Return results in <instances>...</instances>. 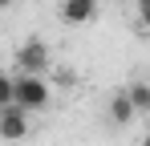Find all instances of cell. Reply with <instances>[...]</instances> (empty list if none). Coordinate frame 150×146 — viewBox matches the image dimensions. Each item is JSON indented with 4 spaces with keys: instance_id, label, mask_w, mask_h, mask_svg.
Wrapping results in <instances>:
<instances>
[{
    "instance_id": "1",
    "label": "cell",
    "mask_w": 150,
    "mask_h": 146,
    "mask_svg": "<svg viewBox=\"0 0 150 146\" xmlns=\"http://www.w3.org/2000/svg\"><path fill=\"white\" fill-rule=\"evenodd\" d=\"M12 101L21 106V110H45L49 106V85H45V77L41 73H21L16 81H12Z\"/></svg>"
},
{
    "instance_id": "3",
    "label": "cell",
    "mask_w": 150,
    "mask_h": 146,
    "mask_svg": "<svg viewBox=\"0 0 150 146\" xmlns=\"http://www.w3.org/2000/svg\"><path fill=\"white\" fill-rule=\"evenodd\" d=\"M28 134V110H21L16 101L0 106V138L4 142H21Z\"/></svg>"
},
{
    "instance_id": "5",
    "label": "cell",
    "mask_w": 150,
    "mask_h": 146,
    "mask_svg": "<svg viewBox=\"0 0 150 146\" xmlns=\"http://www.w3.org/2000/svg\"><path fill=\"white\" fill-rule=\"evenodd\" d=\"M134 114H138V110L130 106V97H126V94H114V101H110V118L118 122V126H130Z\"/></svg>"
},
{
    "instance_id": "6",
    "label": "cell",
    "mask_w": 150,
    "mask_h": 146,
    "mask_svg": "<svg viewBox=\"0 0 150 146\" xmlns=\"http://www.w3.org/2000/svg\"><path fill=\"white\" fill-rule=\"evenodd\" d=\"M126 97H130V106H134L138 114H142V110H150V85H146V81H134Z\"/></svg>"
},
{
    "instance_id": "2",
    "label": "cell",
    "mask_w": 150,
    "mask_h": 146,
    "mask_svg": "<svg viewBox=\"0 0 150 146\" xmlns=\"http://www.w3.org/2000/svg\"><path fill=\"white\" fill-rule=\"evenodd\" d=\"M49 45H45V41H41V37H28L25 45L16 49V69L21 73H45L49 69Z\"/></svg>"
},
{
    "instance_id": "8",
    "label": "cell",
    "mask_w": 150,
    "mask_h": 146,
    "mask_svg": "<svg viewBox=\"0 0 150 146\" xmlns=\"http://www.w3.org/2000/svg\"><path fill=\"white\" fill-rule=\"evenodd\" d=\"M8 4H12V0H0V8H8Z\"/></svg>"
},
{
    "instance_id": "7",
    "label": "cell",
    "mask_w": 150,
    "mask_h": 146,
    "mask_svg": "<svg viewBox=\"0 0 150 146\" xmlns=\"http://www.w3.org/2000/svg\"><path fill=\"white\" fill-rule=\"evenodd\" d=\"M8 101H12V77L0 73V106H8Z\"/></svg>"
},
{
    "instance_id": "4",
    "label": "cell",
    "mask_w": 150,
    "mask_h": 146,
    "mask_svg": "<svg viewBox=\"0 0 150 146\" xmlns=\"http://www.w3.org/2000/svg\"><path fill=\"white\" fill-rule=\"evenodd\" d=\"M98 4L101 0H65V4H61V16L69 24H85L93 12H98Z\"/></svg>"
}]
</instances>
